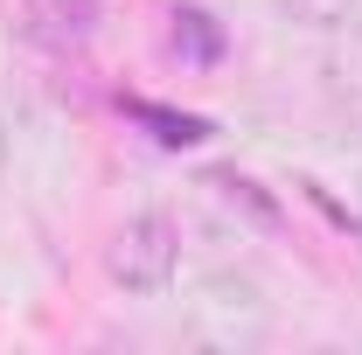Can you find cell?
<instances>
[{"instance_id": "3957f363", "label": "cell", "mask_w": 362, "mask_h": 355, "mask_svg": "<svg viewBox=\"0 0 362 355\" xmlns=\"http://www.w3.org/2000/svg\"><path fill=\"white\" fill-rule=\"evenodd\" d=\"M327 91L349 98V112H362V35H349V49L327 56Z\"/></svg>"}, {"instance_id": "7a4b0ae2", "label": "cell", "mask_w": 362, "mask_h": 355, "mask_svg": "<svg viewBox=\"0 0 362 355\" xmlns=\"http://www.w3.org/2000/svg\"><path fill=\"white\" fill-rule=\"evenodd\" d=\"M195 313H202V320H230L223 342H237V334H258V327H265V300H258V286H251V279H230V272L202 279V300H195Z\"/></svg>"}, {"instance_id": "6da1fadb", "label": "cell", "mask_w": 362, "mask_h": 355, "mask_svg": "<svg viewBox=\"0 0 362 355\" xmlns=\"http://www.w3.org/2000/svg\"><path fill=\"white\" fill-rule=\"evenodd\" d=\"M175 272H181V230H175V216H160V209H133V216L105 237V279H112L119 293H133V300L168 293Z\"/></svg>"}, {"instance_id": "5b68a950", "label": "cell", "mask_w": 362, "mask_h": 355, "mask_svg": "<svg viewBox=\"0 0 362 355\" xmlns=\"http://www.w3.org/2000/svg\"><path fill=\"white\" fill-rule=\"evenodd\" d=\"M0 175H7V119H0Z\"/></svg>"}, {"instance_id": "277c9868", "label": "cell", "mask_w": 362, "mask_h": 355, "mask_svg": "<svg viewBox=\"0 0 362 355\" xmlns=\"http://www.w3.org/2000/svg\"><path fill=\"white\" fill-rule=\"evenodd\" d=\"M279 7H286V21H300V28H320V35L349 28V14H356V0H279Z\"/></svg>"}]
</instances>
